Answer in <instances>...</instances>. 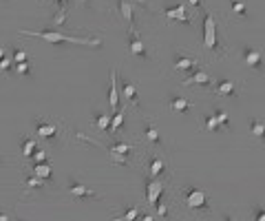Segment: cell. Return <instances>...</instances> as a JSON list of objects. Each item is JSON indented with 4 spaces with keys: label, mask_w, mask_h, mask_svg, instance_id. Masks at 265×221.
Instances as JSON below:
<instances>
[{
    "label": "cell",
    "mask_w": 265,
    "mask_h": 221,
    "mask_svg": "<svg viewBox=\"0 0 265 221\" xmlns=\"http://www.w3.org/2000/svg\"><path fill=\"white\" fill-rule=\"evenodd\" d=\"M78 140L89 142V144H93V146H102L106 151V155H109L111 164H117V166H129L131 159L135 157V148H132V144L124 142V140H113L111 144H100V142L91 140V137L82 135V133H78Z\"/></svg>",
    "instance_id": "1"
},
{
    "label": "cell",
    "mask_w": 265,
    "mask_h": 221,
    "mask_svg": "<svg viewBox=\"0 0 265 221\" xmlns=\"http://www.w3.org/2000/svg\"><path fill=\"white\" fill-rule=\"evenodd\" d=\"M33 133L42 142L58 146L64 137V122L62 120H47V117H35L33 120Z\"/></svg>",
    "instance_id": "2"
},
{
    "label": "cell",
    "mask_w": 265,
    "mask_h": 221,
    "mask_svg": "<svg viewBox=\"0 0 265 221\" xmlns=\"http://www.w3.org/2000/svg\"><path fill=\"white\" fill-rule=\"evenodd\" d=\"M20 35H33V38H40L49 44H86V47H100L102 38L100 35H93V38H75V35H64L60 31H18Z\"/></svg>",
    "instance_id": "3"
},
{
    "label": "cell",
    "mask_w": 265,
    "mask_h": 221,
    "mask_svg": "<svg viewBox=\"0 0 265 221\" xmlns=\"http://www.w3.org/2000/svg\"><path fill=\"white\" fill-rule=\"evenodd\" d=\"M64 190H66V193H69L73 199H102V197H104V195H100L98 190L89 188L86 184L78 182V179H73V177H66Z\"/></svg>",
    "instance_id": "4"
},
{
    "label": "cell",
    "mask_w": 265,
    "mask_h": 221,
    "mask_svg": "<svg viewBox=\"0 0 265 221\" xmlns=\"http://www.w3.org/2000/svg\"><path fill=\"white\" fill-rule=\"evenodd\" d=\"M203 44L210 51H219V40H217V24L215 18L210 13H206V20H203Z\"/></svg>",
    "instance_id": "5"
},
{
    "label": "cell",
    "mask_w": 265,
    "mask_h": 221,
    "mask_svg": "<svg viewBox=\"0 0 265 221\" xmlns=\"http://www.w3.org/2000/svg\"><path fill=\"white\" fill-rule=\"evenodd\" d=\"M183 202L190 210H201L208 206V195L201 188H188L183 190Z\"/></svg>",
    "instance_id": "6"
},
{
    "label": "cell",
    "mask_w": 265,
    "mask_h": 221,
    "mask_svg": "<svg viewBox=\"0 0 265 221\" xmlns=\"http://www.w3.org/2000/svg\"><path fill=\"white\" fill-rule=\"evenodd\" d=\"M129 51L132 55H137V58H148V47L144 44V40H141L139 31H137L135 27H129Z\"/></svg>",
    "instance_id": "7"
},
{
    "label": "cell",
    "mask_w": 265,
    "mask_h": 221,
    "mask_svg": "<svg viewBox=\"0 0 265 221\" xmlns=\"http://www.w3.org/2000/svg\"><path fill=\"white\" fill-rule=\"evenodd\" d=\"M47 186H49V182H47V179L38 177V175H33L31 171H29L27 175H24V179H22V193H24V195L42 193V190L47 188Z\"/></svg>",
    "instance_id": "8"
},
{
    "label": "cell",
    "mask_w": 265,
    "mask_h": 221,
    "mask_svg": "<svg viewBox=\"0 0 265 221\" xmlns=\"http://www.w3.org/2000/svg\"><path fill=\"white\" fill-rule=\"evenodd\" d=\"M168 173V164L161 155H150L148 159V175L150 179H161Z\"/></svg>",
    "instance_id": "9"
},
{
    "label": "cell",
    "mask_w": 265,
    "mask_h": 221,
    "mask_svg": "<svg viewBox=\"0 0 265 221\" xmlns=\"http://www.w3.org/2000/svg\"><path fill=\"white\" fill-rule=\"evenodd\" d=\"M117 80H120V75H117L115 69H111V89H109V104H111V111L117 113L122 109L120 106V91H117Z\"/></svg>",
    "instance_id": "10"
},
{
    "label": "cell",
    "mask_w": 265,
    "mask_h": 221,
    "mask_svg": "<svg viewBox=\"0 0 265 221\" xmlns=\"http://www.w3.org/2000/svg\"><path fill=\"white\" fill-rule=\"evenodd\" d=\"M226 124H228V115H226V113L212 111L210 115L206 117V122H203V128H208V131H219V128H223Z\"/></svg>",
    "instance_id": "11"
},
{
    "label": "cell",
    "mask_w": 265,
    "mask_h": 221,
    "mask_svg": "<svg viewBox=\"0 0 265 221\" xmlns=\"http://www.w3.org/2000/svg\"><path fill=\"white\" fill-rule=\"evenodd\" d=\"M164 182L161 179H150L148 186H146V199H148L150 204H157L161 199V195H164Z\"/></svg>",
    "instance_id": "12"
},
{
    "label": "cell",
    "mask_w": 265,
    "mask_h": 221,
    "mask_svg": "<svg viewBox=\"0 0 265 221\" xmlns=\"http://www.w3.org/2000/svg\"><path fill=\"white\" fill-rule=\"evenodd\" d=\"M111 120H113V113H104V111H93V126L98 131L106 133L109 135V128H111Z\"/></svg>",
    "instance_id": "13"
},
{
    "label": "cell",
    "mask_w": 265,
    "mask_h": 221,
    "mask_svg": "<svg viewBox=\"0 0 265 221\" xmlns=\"http://www.w3.org/2000/svg\"><path fill=\"white\" fill-rule=\"evenodd\" d=\"M122 95H124V100L129 102V104H132L135 109H139V97H137L135 84H131V82H126V80H122Z\"/></svg>",
    "instance_id": "14"
},
{
    "label": "cell",
    "mask_w": 265,
    "mask_h": 221,
    "mask_svg": "<svg viewBox=\"0 0 265 221\" xmlns=\"http://www.w3.org/2000/svg\"><path fill=\"white\" fill-rule=\"evenodd\" d=\"M117 16L124 18V22L129 24V27H132V2L131 0H117Z\"/></svg>",
    "instance_id": "15"
},
{
    "label": "cell",
    "mask_w": 265,
    "mask_h": 221,
    "mask_svg": "<svg viewBox=\"0 0 265 221\" xmlns=\"http://www.w3.org/2000/svg\"><path fill=\"white\" fill-rule=\"evenodd\" d=\"M29 171H31L33 175H38V177L47 179V182H51V179H53V166H51V162L31 164V166H29Z\"/></svg>",
    "instance_id": "16"
},
{
    "label": "cell",
    "mask_w": 265,
    "mask_h": 221,
    "mask_svg": "<svg viewBox=\"0 0 265 221\" xmlns=\"http://www.w3.org/2000/svg\"><path fill=\"white\" fill-rule=\"evenodd\" d=\"M137 217H139V208L137 206H126L120 213H113V219L111 221H135Z\"/></svg>",
    "instance_id": "17"
},
{
    "label": "cell",
    "mask_w": 265,
    "mask_h": 221,
    "mask_svg": "<svg viewBox=\"0 0 265 221\" xmlns=\"http://www.w3.org/2000/svg\"><path fill=\"white\" fill-rule=\"evenodd\" d=\"M40 148V144L38 140H33V137H22V142H20V151H22V157H27V159H31L33 157V153Z\"/></svg>",
    "instance_id": "18"
},
{
    "label": "cell",
    "mask_w": 265,
    "mask_h": 221,
    "mask_svg": "<svg viewBox=\"0 0 265 221\" xmlns=\"http://www.w3.org/2000/svg\"><path fill=\"white\" fill-rule=\"evenodd\" d=\"M144 140H146V142H150L152 146H159V144H161L159 131H157L155 124H150V122H146V124H144Z\"/></svg>",
    "instance_id": "19"
},
{
    "label": "cell",
    "mask_w": 265,
    "mask_h": 221,
    "mask_svg": "<svg viewBox=\"0 0 265 221\" xmlns=\"http://www.w3.org/2000/svg\"><path fill=\"white\" fill-rule=\"evenodd\" d=\"M166 18H168V20H177V22H186V24H190V22H188L186 4H179V7H175V9H168V11H166Z\"/></svg>",
    "instance_id": "20"
},
{
    "label": "cell",
    "mask_w": 265,
    "mask_h": 221,
    "mask_svg": "<svg viewBox=\"0 0 265 221\" xmlns=\"http://www.w3.org/2000/svg\"><path fill=\"white\" fill-rule=\"evenodd\" d=\"M124 111L126 109H120L117 113H113V120H111V128H109V135L111 137H115L117 133H120L122 124H124Z\"/></svg>",
    "instance_id": "21"
},
{
    "label": "cell",
    "mask_w": 265,
    "mask_h": 221,
    "mask_svg": "<svg viewBox=\"0 0 265 221\" xmlns=\"http://www.w3.org/2000/svg\"><path fill=\"white\" fill-rule=\"evenodd\" d=\"M192 66H197V60L195 58H188V55H181L177 53L175 55V69H192Z\"/></svg>",
    "instance_id": "22"
},
{
    "label": "cell",
    "mask_w": 265,
    "mask_h": 221,
    "mask_svg": "<svg viewBox=\"0 0 265 221\" xmlns=\"http://www.w3.org/2000/svg\"><path fill=\"white\" fill-rule=\"evenodd\" d=\"M170 106H172V111H177V113H186L190 109V102H188L186 97H172Z\"/></svg>",
    "instance_id": "23"
},
{
    "label": "cell",
    "mask_w": 265,
    "mask_h": 221,
    "mask_svg": "<svg viewBox=\"0 0 265 221\" xmlns=\"http://www.w3.org/2000/svg\"><path fill=\"white\" fill-rule=\"evenodd\" d=\"M208 82H210V75L203 73V71H199V73H195V75H190V78L183 80V84H208Z\"/></svg>",
    "instance_id": "24"
},
{
    "label": "cell",
    "mask_w": 265,
    "mask_h": 221,
    "mask_svg": "<svg viewBox=\"0 0 265 221\" xmlns=\"http://www.w3.org/2000/svg\"><path fill=\"white\" fill-rule=\"evenodd\" d=\"M51 22H53L55 27H64V24H66V4H60V9L53 13Z\"/></svg>",
    "instance_id": "25"
},
{
    "label": "cell",
    "mask_w": 265,
    "mask_h": 221,
    "mask_svg": "<svg viewBox=\"0 0 265 221\" xmlns=\"http://www.w3.org/2000/svg\"><path fill=\"white\" fill-rule=\"evenodd\" d=\"M234 91H237L234 82H219V84H217V93L219 95H232Z\"/></svg>",
    "instance_id": "26"
},
{
    "label": "cell",
    "mask_w": 265,
    "mask_h": 221,
    "mask_svg": "<svg viewBox=\"0 0 265 221\" xmlns=\"http://www.w3.org/2000/svg\"><path fill=\"white\" fill-rule=\"evenodd\" d=\"M11 55H13V62H16V64H22V62H29V53H27V51H22V49H13L11 51Z\"/></svg>",
    "instance_id": "27"
},
{
    "label": "cell",
    "mask_w": 265,
    "mask_h": 221,
    "mask_svg": "<svg viewBox=\"0 0 265 221\" xmlns=\"http://www.w3.org/2000/svg\"><path fill=\"white\" fill-rule=\"evenodd\" d=\"M42 162H49V155H47V151H44V148L40 146L38 151L33 153V157H31V164H42Z\"/></svg>",
    "instance_id": "28"
},
{
    "label": "cell",
    "mask_w": 265,
    "mask_h": 221,
    "mask_svg": "<svg viewBox=\"0 0 265 221\" xmlns=\"http://www.w3.org/2000/svg\"><path fill=\"white\" fill-rule=\"evenodd\" d=\"M11 66H13V60L9 58V55H7V58H2V60H0V71H2L4 75H9V71H11Z\"/></svg>",
    "instance_id": "29"
},
{
    "label": "cell",
    "mask_w": 265,
    "mask_h": 221,
    "mask_svg": "<svg viewBox=\"0 0 265 221\" xmlns=\"http://www.w3.org/2000/svg\"><path fill=\"white\" fill-rule=\"evenodd\" d=\"M166 215H168V202L161 197L159 202H157V217H166Z\"/></svg>",
    "instance_id": "30"
},
{
    "label": "cell",
    "mask_w": 265,
    "mask_h": 221,
    "mask_svg": "<svg viewBox=\"0 0 265 221\" xmlns=\"http://www.w3.org/2000/svg\"><path fill=\"white\" fill-rule=\"evenodd\" d=\"M16 73H18V75H29V73H31V66H29V62L16 64Z\"/></svg>",
    "instance_id": "31"
},
{
    "label": "cell",
    "mask_w": 265,
    "mask_h": 221,
    "mask_svg": "<svg viewBox=\"0 0 265 221\" xmlns=\"http://www.w3.org/2000/svg\"><path fill=\"white\" fill-rule=\"evenodd\" d=\"M71 4H75V7H80V9H89L91 4H93V0H69Z\"/></svg>",
    "instance_id": "32"
},
{
    "label": "cell",
    "mask_w": 265,
    "mask_h": 221,
    "mask_svg": "<svg viewBox=\"0 0 265 221\" xmlns=\"http://www.w3.org/2000/svg\"><path fill=\"white\" fill-rule=\"evenodd\" d=\"M246 55H248V64H259V53H254V51H246Z\"/></svg>",
    "instance_id": "33"
},
{
    "label": "cell",
    "mask_w": 265,
    "mask_h": 221,
    "mask_svg": "<svg viewBox=\"0 0 265 221\" xmlns=\"http://www.w3.org/2000/svg\"><path fill=\"white\" fill-rule=\"evenodd\" d=\"M0 221H11V217H9V213H0Z\"/></svg>",
    "instance_id": "34"
},
{
    "label": "cell",
    "mask_w": 265,
    "mask_h": 221,
    "mask_svg": "<svg viewBox=\"0 0 265 221\" xmlns=\"http://www.w3.org/2000/svg\"><path fill=\"white\" fill-rule=\"evenodd\" d=\"M7 49H4V47H0V60H2V58H7Z\"/></svg>",
    "instance_id": "35"
},
{
    "label": "cell",
    "mask_w": 265,
    "mask_h": 221,
    "mask_svg": "<svg viewBox=\"0 0 265 221\" xmlns=\"http://www.w3.org/2000/svg\"><path fill=\"white\" fill-rule=\"evenodd\" d=\"M141 221H155V217H152V215H144V217H141Z\"/></svg>",
    "instance_id": "36"
},
{
    "label": "cell",
    "mask_w": 265,
    "mask_h": 221,
    "mask_svg": "<svg viewBox=\"0 0 265 221\" xmlns=\"http://www.w3.org/2000/svg\"><path fill=\"white\" fill-rule=\"evenodd\" d=\"M131 2H137V4H141V7H146V4H148L146 0H131Z\"/></svg>",
    "instance_id": "37"
},
{
    "label": "cell",
    "mask_w": 265,
    "mask_h": 221,
    "mask_svg": "<svg viewBox=\"0 0 265 221\" xmlns=\"http://www.w3.org/2000/svg\"><path fill=\"white\" fill-rule=\"evenodd\" d=\"M228 221H234V219H232V217H228Z\"/></svg>",
    "instance_id": "38"
},
{
    "label": "cell",
    "mask_w": 265,
    "mask_h": 221,
    "mask_svg": "<svg viewBox=\"0 0 265 221\" xmlns=\"http://www.w3.org/2000/svg\"><path fill=\"white\" fill-rule=\"evenodd\" d=\"M0 2H4V0H0Z\"/></svg>",
    "instance_id": "39"
},
{
    "label": "cell",
    "mask_w": 265,
    "mask_h": 221,
    "mask_svg": "<svg viewBox=\"0 0 265 221\" xmlns=\"http://www.w3.org/2000/svg\"><path fill=\"white\" fill-rule=\"evenodd\" d=\"M0 159H2V155H0Z\"/></svg>",
    "instance_id": "40"
},
{
    "label": "cell",
    "mask_w": 265,
    "mask_h": 221,
    "mask_svg": "<svg viewBox=\"0 0 265 221\" xmlns=\"http://www.w3.org/2000/svg\"><path fill=\"white\" fill-rule=\"evenodd\" d=\"M20 221H22V219H20Z\"/></svg>",
    "instance_id": "41"
}]
</instances>
